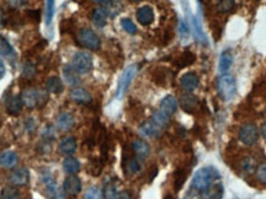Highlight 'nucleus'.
<instances>
[{
  "label": "nucleus",
  "instance_id": "obj_24",
  "mask_svg": "<svg viewBox=\"0 0 266 199\" xmlns=\"http://www.w3.org/2000/svg\"><path fill=\"white\" fill-rule=\"evenodd\" d=\"M63 169L66 173L75 174L80 170V162L75 157H66L63 161Z\"/></svg>",
  "mask_w": 266,
  "mask_h": 199
},
{
  "label": "nucleus",
  "instance_id": "obj_11",
  "mask_svg": "<svg viewBox=\"0 0 266 199\" xmlns=\"http://www.w3.org/2000/svg\"><path fill=\"white\" fill-rule=\"evenodd\" d=\"M176 108H177V102H176V100H175V97L171 95H167V96H165V97L162 100V102H160L159 111L170 118L175 112H176Z\"/></svg>",
  "mask_w": 266,
  "mask_h": 199
},
{
  "label": "nucleus",
  "instance_id": "obj_3",
  "mask_svg": "<svg viewBox=\"0 0 266 199\" xmlns=\"http://www.w3.org/2000/svg\"><path fill=\"white\" fill-rule=\"evenodd\" d=\"M76 42L81 47L86 49H91V51H96L101 46V41L98 34L89 28L79 29L78 33H76Z\"/></svg>",
  "mask_w": 266,
  "mask_h": 199
},
{
  "label": "nucleus",
  "instance_id": "obj_41",
  "mask_svg": "<svg viewBox=\"0 0 266 199\" xmlns=\"http://www.w3.org/2000/svg\"><path fill=\"white\" fill-rule=\"evenodd\" d=\"M5 74V66L2 65L1 63H0V79L2 78V75H4Z\"/></svg>",
  "mask_w": 266,
  "mask_h": 199
},
{
  "label": "nucleus",
  "instance_id": "obj_36",
  "mask_svg": "<svg viewBox=\"0 0 266 199\" xmlns=\"http://www.w3.org/2000/svg\"><path fill=\"white\" fill-rule=\"evenodd\" d=\"M128 169H130V171L132 172V173L137 172L138 170H139V164H138L137 160H135V159L131 160L130 164H128Z\"/></svg>",
  "mask_w": 266,
  "mask_h": 199
},
{
  "label": "nucleus",
  "instance_id": "obj_21",
  "mask_svg": "<svg viewBox=\"0 0 266 199\" xmlns=\"http://www.w3.org/2000/svg\"><path fill=\"white\" fill-rule=\"evenodd\" d=\"M22 107H24V103H22L21 97L11 96V97H9V100L6 101V110L10 114H19V113L21 112Z\"/></svg>",
  "mask_w": 266,
  "mask_h": 199
},
{
  "label": "nucleus",
  "instance_id": "obj_39",
  "mask_svg": "<svg viewBox=\"0 0 266 199\" xmlns=\"http://www.w3.org/2000/svg\"><path fill=\"white\" fill-rule=\"evenodd\" d=\"M260 132H261V135L264 137V139L266 140V122L263 123V125H261V128H260Z\"/></svg>",
  "mask_w": 266,
  "mask_h": 199
},
{
  "label": "nucleus",
  "instance_id": "obj_14",
  "mask_svg": "<svg viewBox=\"0 0 266 199\" xmlns=\"http://www.w3.org/2000/svg\"><path fill=\"white\" fill-rule=\"evenodd\" d=\"M70 98L76 103H80V105H88L91 102V95L85 90V88L81 87H75L70 91Z\"/></svg>",
  "mask_w": 266,
  "mask_h": 199
},
{
  "label": "nucleus",
  "instance_id": "obj_32",
  "mask_svg": "<svg viewBox=\"0 0 266 199\" xmlns=\"http://www.w3.org/2000/svg\"><path fill=\"white\" fill-rule=\"evenodd\" d=\"M121 26H122V28L130 34H134L135 32H137V27H135V25L133 24L130 19L121 20Z\"/></svg>",
  "mask_w": 266,
  "mask_h": 199
},
{
  "label": "nucleus",
  "instance_id": "obj_2",
  "mask_svg": "<svg viewBox=\"0 0 266 199\" xmlns=\"http://www.w3.org/2000/svg\"><path fill=\"white\" fill-rule=\"evenodd\" d=\"M217 90L222 100L229 101L234 97L236 92V84L233 76L223 74L217 80Z\"/></svg>",
  "mask_w": 266,
  "mask_h": 199
},
{
  "label": "nucleus",
  "instance_id": "obj_38",
  "mask_svg": "<svg viewBox=\"0 0 266 199\" xmlns=\"http://www.w3.org/2000/svg\"><path fill=\"white\" fill-rule=\"evenodd\" d=\"M94 2H95V4H98V5H100V6H108V5L111 4V1H112V0H93Z\"/></svg>",
  "mask_w": 266,
  "mask_h": 199
},
{
  "label": "nucleus",
  "instance_id": "obj_35",
  "mask_svg": "<svg viewBox=\"0 0 266 199\" xmlns=\"http://www.w3.org/2000/svg\"><path fill=\"white\" fill-rule=\"evenodd\" d=\"M117 193H118L117 189H116L115 186H112V184L106 187V191H105L106 199H115L116 196H117Z\"/></svg>",
  "mask_w": 266,
  "mask_h": 199
},
{
  "label": "nucleus",
  "instance_id": "obj_10",
  "mask_svg": "<svg viewBox=\"0 0 266 199\" xmlns=\"http://www.w3.org/2000/svg\"><path fill=\"white\" fill-rule=\"evenodd\" d=\"M44 184H46V193L49 199H64L66 198V193L62 188H59L58 184L54 183L53 179L49 177V179H44Z\"/></svg>",
  "mask_w": 266,
  "mask_h": 199
},
{
  "label": "nucleus",
  "instance_id": "obj_40",
  "mask_svg": "<svg viewBox=\"0 0 266 199\" xmlns=\"http://www.w3.org/2000/svg\"><path fill=\"white\" fill-rule=\"evenodd\" d=\"M4 25V11H2V9L0 7V27Z\"/></svg>",
  "mask_w": 266,
  "mask_h": 199
},
{
  "label": "nucleus",
  "instance_id": "obj_15",
  "mask_svg": "<svg viewBox=\"0 0 266 199\" xmlns=\"http://www.w3.org/2000/svg\"><path fill=\"white\" fill-rule=\"evenodd\" d=\"M56 124L58 127V129L66 132V130H70L74 125V117L73 114H70L69 112H63L59 113L58 117L56 119Z\"/></svg>",
  "mask_w": 266,
  "mask_h": 199
},
{
  "label": "nucleus",
  "instance_id": "obj_16",
  "mask_svg": "<svg viewBox=\"0 0 266 199\" xmlns=\"http://www.w3.org/2000/svg\"><path fill=\"white\" fill-rule=\"evenodd\" d=\"M132 149L134 154L137 155L138 159H147L150 154V146L144 140L137 139L132 142Z\"/></svg>",
  "mask_w": 266,
  "mask_h": 199
},
{
  "label": "nucleus",
  "instance_id": "obj_29",
  "mask_svg": "<svg viewBox=\"0 0 266 199\" xmlns=\"http://www.w3.org/2000/svg\"><path fill=\"white\" fill-rule=\"evenodd\" d=\"M78 73L74 71V69L71 66H66L64 68V78H66V83L70 84V85H74V84L78 83Z\"/></svg>",
  "mask_w": 266,
  "mask_h": 199
},
{
  "label": "nucleus",
  "instance_id": "obj_1",
  "mask_svg": "<svg viewBox=\"0 0 266 199\" xmlns=\"http://www.w3.org/2000/svg\"><path fill=\"white\" fill-rule=\"evenodd\" d=\"M218 172L213 167H203L200 169L192 178V187L200 193H206L211 188V184L213 179L218 177Z\"/></svg>",
  "mask_w": 266,
  "mask_h": 199
},
{
  "label": "nucleus",
  "instance_id": "obj_27",
  "mask_svg": "<svg viewBox=\"0 0 266 199\" xmlns=\"http://www.w3.org/2000/svg\"><path fill=\"white\" fill-rule=\"evenodd\" d=\"M0 54L4 57L14 56V49H12L11 44L1 36H0Z\"/></svg>",
  "mask_w": 266,
  "mask_h": 199
},
{
  "label": "nucleus",
  "instance_id": "obj_37",
  "mask_svg": "<svg viewBox=\"0 0 266 199\" xmlns=\"http://www.w3.org/2000/svg\"><path fill=\"white\" fill-rule=\"evenodd\" d=\"M115 199H131V197H130V194H128V192L122 191V192H118Z\"/></svg>",
  "mask_w": 266,
  "mask_h": 199
},
{
  "label": "nucleus",
  "instance_id": "obj_9",
  "mask_svg": "<svg viewBox=\"0 0 266 199\" xmlns=\"http://www.w3.org/2000/svg\"><path fill=\"white\" fill-rule=\"evenodd\" d=\"M9 179H10V183H11L12 186H15V187L25 186V184H27V182H29L30 173L26 169L22 167V169L14 170V171L11 172V174H10Z\"/></svg>",
  "mask_w": 266,
  "mask_h": 199
},
{
  "label": "nucleus",
  "instance_id": "obj_30",
  "mask_svg": "<svg viewBox=\"0 0 266 199\" xmlns=\"http://www.w3.org/2000/svg\"><path fill=\"white\" fill-rule=\"evenodd\" d=\"M54 5H56V0H47L46 1V24L48 26L52 24L54 16Z\"/></svg>",
  "mask_w": 266,
  "mask_h": 199
},
{
  "label": "nucleus",
  "instance_id": "obj_33",
  "mask_svg": "<svg viewBox=\"0 0 266 199\" xmlns=\"http://www.w3.org/2000/svg\"><path fill=\"white\" fill-rule=\"evenodd\" d=\"M256 177H258L259 182H261L263 184H266V164L260 165V166L256 169Z\"/></svg>",
  "mask_w": 266,
  "mask_h": 199
},
{
  "label": "nucleus",
  "instance_id": "obj_42",
  "mask_svg": "<svg viewBox=\"0 0 266 199\" xmlns=\"http://www.w3.org/2000/svg\"><path fill=\"white\" fill-rule=\"evenodd\" d=\"M131 1H133V2H138V1H140V0H131Z\"/></svg>",
  "mask_w": 266,
  "mask_h": 199
},
{
  "label": "nucleus",
  "instance_id": "obj_25",
  "mask_svg": "<svg viewBox=\"0 0 266 199\" xmlns=\"http://www.w3.org/2000/svg\"><path fill=\"white\" fill-rule=\"evenodd\" d=\"M46 87L49 92L52 93H61L63 91V81L58 78V76H52L47 80Z\"/></svg>",
  "mask_w": 266,
  "mask_h": 199
},
{
  "label": "nucleus",
  "instance_id": "obj_6",
  "mask_svg": "<svg viewBox=\"0 0 266 199\" xmlns=\"http://www.w3.org/2000/svg\"><path fill=\"white\" fill-rule=\"evenodd\" d=\"M239 139L243 144L254 145L259 139V129L254 123H246L239 130Z\"/></svg>",
  "mask_w": 266,
  "mask_h": 199
},
{
  "label": "nucleus",
  "instance_id": "obj_17",
  "mask_svg": "<svg viewBox=\"0 0 266 199\" xmlns=\"http://www.w3.org/2000/svg\"><path fill=\"white\" fill-rule=\"evenodd\" d=\"M179 102H180V106H181V108L185 111V112H192V111L196 108L197 102H199V101H197L196 96L187 92L180 97Z\"/></svg>",
  "mask_w": 266,
  "mask_h": 199
},
{
  "label": "nucleus",
  "instance_id": "obj_20",
  "mask_svg": "<svg viewBox=\"0 0 266 199\" xmlns=\"http://www.w3.org/2000/svg\"><path fill=\"white\" fill-rule=\"evenodd\" d=\"M160 130H162V127H159L154 120H148L140 125V133L145 137H157Z\"/></svg>",
  "mask_w": 266,
  "mask_h": 199
},
{
  "label": "nucleus",
  "instance_id": "obj_13",
  "mask_svg": "<svg viewBox=\"0 0 266 199\" xmlns=\"http://www.w3.org/2000/svg\"><path fill=\"white\" fill-rule=\"evenodd\" d=\"M137 20L143 26H148L154 21V11L150 6L144 5L137 10Z\"/></svg>",
  "mask_w": 266,
  "mask_h": 199
},
{
  "label": "nucleus",
  "instance_id": "obj_22",
  "mask_svg": "<svg viewBox=\"0 0 266 199\" xmlns=\"http://www.w3.org/2000/svg\"><path fill=\"white\" fill-rule=\"evenodd\" d=\"M93 22L96 27H103L107 24V11L103 7H98L93 12Z\"/></svg>",
  "mask_w": 266,
  "mask_h": 199
},
{
  "label": "nucleus",
  "instance_id": "obj_7",
  "mask_svg": "<svg viewBox=\"0 0 266 199\" xmlns=\"http://www.w3.org/2000/svg\"><path fill=\"white\" fill-rule=\"evenodd\" d=\"M63 191H64V193L68 194V196H70V197H74V196H76V194H79L81 191L80 179H79L76 176H74V174H70L69 177H66V178L64 179Z\"/></svg>",
  "mask_w": 266,
  "mask_h": 199
},
{
  "label": "nucleus",
  "instance_id": "obj_28",
  "mask_svg": "<svg viewBox=\"0 0 266 199\" xmlns=\"http://www.w3.org/2000/svg\"><path fill=\"white\" fill-rule=\"evenodd\" d=\"M1 199H19L20 193L17 188L14 187H5L1 191Z\"/></svg>",
  "mask_w": 266,
  "mask_h": 199
},
{
  "label": "nucleus",
  "instance_id": "obj_8",
  "mask_svg": "<svg viewBox=\"0 0 266 199\" xmlns=\"http://www.w3.org/2000/svg\"><path fill=\"white\" fill-rule=\"evenodd\" d=\"M21 100L25 107L30 108V110H33V108L37 107V105H38L39 101L38 91L34 90V88H26V90L22 91Z\"/></svg>",
  "mask_w": 266,
  "mask_h": 199
},
{
  "label": "nucleus",
  "instance_id": "obj_18",
  "mask_svg": "<svg viewBox=\"0 0 266 199\" xmlns=\"http://www.w3.org/2000/svg\"><path fill=\"white\" fill-rule=\"evenodd\" d=\"M76 150V142L73 137H66L59 142V151L63 155H71Z\"/></svg>",
  "mask_w": 266,
  "mask_h": 199
},
{
  "label": "nucleus",
  "instance_id": "obj_12",
  "mask_svg": "<svg viewBox=\"0 0 266 199\" xmlns=\"http://www.w3.org/2000/svg\"><path fill=\"white\" fill-rule=\"evenodd\" d=\"M180 84H181L182 88H184L185 91L191 92V91H194L195 88L199 86V78H197V75L195 73L189 71V73H185L184 75L181 76Z\"/></svg>",
  "mask_w": 266,
  "mask_h": 199
},
{
  "label": "nucleus",
  "instance_id": "obj_19",
  "mask_svg": "<svg viewBox=\"0 0 266 199\" xmlns=\"http://www.w3.org/2000/svg\"><path fill=\"white\" fill-rule=\"evenodd\" d=\"M232 61H233V57H232L231 52L229 51L222 52L221 57H219V61H218V70L222 75L228 73V70L232 66Z\"/></svg>",
  "mask_w": 266,
  "mask_h": 199
},
{
  "label": "nucleus",
  "instance_id": "obj_5",
  "mask_svg": "<svg viewBox=\"0 0 266 199\" xmlns=\"http://www.w3.org/2000/svg\"><path fill=\"white\" fill-rule=\"evenodd\" d=\"M138 70V65L133 64V65H130L121 75L120 80H118V85H117V91H116V97L121 98L127 91L128 86H130L131 81L133 80V78L135 76Z\"/></svg>",
  "mask_w": 266,
  "mask_h": 199
},
{
  "label": "nucleus",
  "instance_id": "obj_26",
  "mask_svg": "<svg viewBox=\"0 0 266 199\" xmlns=\"http://www.w3.org/2000/svg\"><path fill=\"white\" fill-rule=\"evenodd\" d=\"M103 192L102 189L99 188V187H90L88 191L84 194V199H103Z\"/></svg>",
  "mask_w": 266,
  "mask_h": 199
},
{
  "label": "nucleus",
  "instance_id": "obj_4",
  "mask_svg": "<svg viewBox=\"0 0 266 199\" xmlns=\"http://www.w3.org/2000/svg\"><path fill=\"white\" fill-rule=\"evenodd\" d=\"M71 68L79 75L89 73L93 69V58L88 52H78L71 59Z\"/></svg>",
  "mask_w": 266,
  "mask_h": 199
},
{
  "label": "nucleus",
  "instance_id": "obj_23",
  "mask_svg": "<svg viewBox=\"0 0 266 199\" xmlns=\"http://www.w3.org/2000/svg\"><path fill=\"white\" fill-rule=\"evenodd\" d=\"M17 161V155L14 151H4L0 155V166L5 167V169H10V167L15 166Z\"/></svg>",
  "mask_w": 266,
  "mask_h": 199
},
{
  "label": "nucleus",
  "instance_id": "obj_34",
  "mask_svg": "<svg viewBox=\"0 0 266 199\" xmlns=\"http://www.w3.org/2000/svg\"><path fill=\"white\" fill-rule=\"evenodd\" d=\"M255 169H258V167H256L255 161H254V160L251 159V157H246V159L244 160V162H243V170H244V171H246V172H249V173H250V172H253Z\"/></svg>",
  "mask_w": 266,
  "mask_h": 199
},
{
  "label": "nucleus",
  "instance_id": "obj_31",
  "mask_svg": "<svg viewBox=\"0 0 266 199\" xmlns=\"http://www.w3.org/2000/svg\"><path fill=\"white\" fill-rule=\"evenodd\" d=\"M234 5H235V2H234V0H219L218 4H217V10H218L219 12H229L233 10Z\"/></svg>",
  "mask_w": 266,
  "mask_h": 199
}]
</instances>
